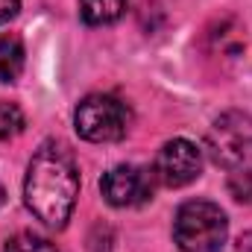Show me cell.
I'll return each instance as SVG.
<instances>
[{
    "instance_id": "1",
    "label": "cell",
    "mask_w": 252,
    "mask_h": 252,
    "mask_svg": "<svg viewBox=\"0 0 252 252\" xmlns=\"http://www.w3.org/2000/svg\"><path fill=\"white\" fill-rule=\"evenodd\" d=\"M76 193H79V173L73 156L62 144L53 141L41 144L27 167V182H24L27 208L50 229H62L76 205Z\"/></svg>"
},
{
    "instance_id": "2",
    "label": "cell",
    "mask_w": 252,
    "mask_h": 252,
    "mask_svg": "<svg viewBox=\"0 0 252 252\" xmlns=\"http://www.w3.org/2000/svg\"><path fill=\"white\" fill-rule=\"evenodd\" d=\"M229 235V220L220 205L190 199L176 211L173 238L182 252H220Z\"/></svg>"
},
{
    "instance_id": "3",
    "label": "cell",
    "mask_w": 252,
    "mask_h": 252,
    "mask_svg": "<svg viewBox=\"0 0 252 252\" xmlns=\"http://www.w3.org/2000/svg\"><path fill=\"white\" fill-rule=\"evenodd\" d=\"M205 147L214 158V164L226 170L252 167V115L244 112H226L208 129Z\"/></svg>"
},
{
    "instance_id": "4",
    "label": "cell",
    "mask_w": 252,
    "mask_h": 252,
    "mask_svg": "<svg viewBox=\"0 0 252 252\" xmlns=\"http://www.w3.org/2000/svg\"><path fill=\"white\" fill-rule=\"evenodd\" d=\"M129 121H132V115H129L126 103H121L112 94H88L76 106V115H73L76 132L94 144L121 141L129 129Z\"/></svg>"
},
{
    "instance_id": "5",
    "label": "cell",
    "mask_w": 252,
    "mask_h": 252,
    "mask_svg": "<svg viewBox=\"0 0 252 252\" xmlns=\"http://www.w3.org/2000/svg\"><path fill=\"white\" fill-rule=\"evenodd\" d=\"M202 170V153L188 138L167 141L156 156V179L167 188H185Z\"/></svg>"
},
{
    "instance_id": "6",
    "label": "cell",
    "mask_w": 252,
    "mask_h": 252,
    "mask_svg": "<svg viewBox=\"0 0 252 252\" xmlns=\"http://www.w3.org/2000/svg\"><path fill=\"white\" fill-rule=\"evenodd\" d=\"M100 190L106 196L109 205L115 208H132L141 205L153 196V176L144 167L135 164H118L112 167L103 179H100Z\"/></svg>"
},
{
    "instance_id": "7",
    "label": "cell",
    "mask_w": 252,
    "mask_h": 252,
    "mask_svg": "<svg viewBox=\"0 0 252 252\" xmlns=\"http://www.w3.org/2000/svg\"><path fill=\"white\" fill-rule=\"evenodd\" d=\"M205 47L214 53V56H226V59H235L244 53L247 47V35H244V27L235 21V18H220L208 27L205 32Z\"/></svg>"
},
{
    "instance_id": "8",
    "label": "cell",
    "mask_w": 252,
    "mask_h": 252,
    "mask_svg": "<svg viewBox=\"0 0 252 252\" xmlns=\"http://www.w3.org/2000/svg\"><path fill=\"white\" fill-rule=\"evenodd\" d=\"M27 53L18 35H0V82H15L24 70Z\"/></svg>"
},
{
    "instance_id": "9",
    "label": "cell",
    "mask_w": 252,
    "mask_h": 252,
    "mask_svg": "<svg viewBox=\"0 0 252 252\" xmlns=\"http://www.w3.org/2000/svg\"><path fill=\"white\" fill-rule=\"evenodd\" d=\"M126 12V0H79V15L91 27L115 24Z\"/></svg>"
},
{
    "instance_id": "10",
    "label": "cell",
    "mask_w": 252,
    "mask_h": 252,
    "mask_svg": "<svg viewBox=\"0 0 252 252\" xmlns=\"http://www.w3.org/2000/svg\"><path fill=\"white\" fill-rule=\"evenodd\" d=\"M27 126V118L21 112L18 103H9V100H0V141H9L15 135H21Z\"/></svg>"
},
{
    "instance_id": "11",
    "label": "cell",
    "mask_w": 252,
    "mask_h": 252,
    "mask_svg": "<svg viewBox=\"0 0 252 252\" xmlns=\"http://www.w3.org/2000/svg\"><path fill=\"white\" fill-rule=\"evenodd\" d=\"M3 252H59L47 238L35 235V232H18L6 241V250Z\"/></svg>"
},
{
    "instance_id": "12",
    "label": "cell",
    "mask_w": 252,
    "mask_h": 252,
    "mask_svg": "<svg viewBox=\"0 0 252 252\" xmlns=\"http://www.w3.org/2000/svg\"><path fill=\"white\" fill-rule=\"evenodd\" d=\"M229 193H232L238 202L252 205V167L232 170V176H229Z\"/></svg>"
},
{
    "instance_id": "13",
    "label": "cell",
    "mask_w": 252,
    "mask_h": 252,
    "mask_svg": "<svg viewBox=\"0 0 252 252\" xmlns=\"http://www.w3.org/2000/svg\"><path fill=\"white\" fill-rule=\"evenodd\" d=\"M21 9V0H0V24H6L9 18H15Z\"/></svg>"
},
{
    "instance_id": "14",
    "label": "cell",
    "mask_w": 252,
    "mask_h": 252,
    "mask_svg": "<svg viewBox=\"0 0 252 252\" xmlns=\"http://www.w3.org/2000/svg\"><path fill=\"white\" fill-rule=\"evenodd\" d=\"M238 252H252V232H244L238 238Z\"/></svg>"
},
{
    "instance_id": "15",
    "label": "cell",
    "mask_w": 252,
    "mask_h": 252,
    "mask_svg": "<svg viewBox=\"0 0 252 252\" xmlns=\"http://www.w3.org/2000/svg\"><path fill=\"white\" fill-rule=\"evenodd\" d=\"M6 202V190H3V185H0V205Z\"/></svg>"
}]
</instances>
